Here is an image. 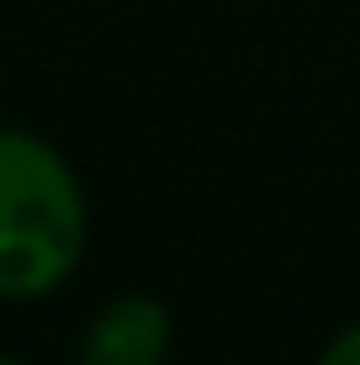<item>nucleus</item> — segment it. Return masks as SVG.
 <instances>
[{
  "instance_id": "f257e3e1",
  "label": "nucleus",
  "mask_w": 360,
  "mask_h": 365,
  "mask_svg": "<svg viewBox=\"0 0 360 365\" xmlns=\"http://www.w3.org/2000/svg\"><path fill=\"white\" fill-rule=\"evenodd\" d=\"M85 255V196L32 133H0V297L53 292Z\"/></svg>"
},
{
  "instance_id": "7ed1b4c3",
  "label": "nucleus",
  "mask_w": 360,
  "mask_h": 365,
  "mask_svg": "<svg viewBox=\"0 0 360 365\" xmlns=\"http://www.w3.org/2000/svg\"><path fill=\"white\" fill-rule=\"evenodd\" d=\"M318 365H360V329H344L324 349V360H318Z\"/></svg>"
},
{
  "instance_id": "f03ea898",
  "label": "nucleus",
  "mask_w": 360,
  "mask_h": 365,
  "mask_svg": "<svg viewBox=\"0 0 360 365\" xmlns=\"http://www.w3.org/2000/svg\"><path fill=\"white\" fill-rule=\"evenodd\" d=\"M170 349V312L154 297H122L91 323L80 365H159Z\"/></svg>"
},
{
  "instance_id": "20e7f679",
  "label": "nucleus",
  "mask_w": 360,
  "mask_h": 365,
  "mask_svg": "<svg viewBox=\"0 0 360 365\" xmlns=\"http://www.w3.org/2000/svg\"><path fill=\"white\" fill-rule=\"evenodd\" d=\"M0 365H27V360H16V355H0Z\"/></svg>"
}]
</instances>
